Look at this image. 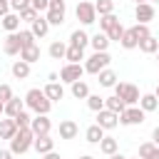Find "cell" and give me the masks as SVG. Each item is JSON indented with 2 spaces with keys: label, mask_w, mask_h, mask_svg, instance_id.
Here are the masks:
<instances>
[{
  "label": "cell",
  "mask_w": 159,
  "mask_h": 159,
  "mask_svg": "<svg viewBox=\"0 0 159 159\" xmlns=\"http://www.w3.org/2000/svg\"><path fill=\"white\" fill-rule=\"evenodd\" d=\"M25 107L32 109L35 114H50V109H52V99L45 94V89L32 87V89H27V94H25Z\"/></svg>",
  "instance_id": "obj_1"
},
{
  "label": "cell",
  "mask_w": 159,
  "mask_h": 159,
  "mask_svg": "<svg viewBox=\"0 0 159 159\" xmlns=\"http://www.w3.org/2000/svg\"><path fill=\"white\" fill-rule=\"evenodd\" d=\"M32 142H35V132L30 127H22L17 129V134L10 139V152L12 154H25L27 149H32Z\"/></svg>",
  "instance_id": "obj_2"
},
{
  "label": "cell",
  "mask_w": 159,
  "mask_h": 159,
  "mask_svg": "<svg viewBox=\"0 0 159 159\" xmlns=\"http://www.w3.org/2000/svg\"><path fill=\"white\" fill-rule=\"evenodd\" d=\"M114 94L117 97H122L124 102H127V107H132V104H139V87L137 84H132V82H117L114 84Z\"/></svg>",
  "instance_id": "obj_3"
},
{
  "label": "cell",
  "mask_w": 159,
  "mask_h": 159,
  "mask_svg": "<svg viewBox=\"0 0 159 159\" xmlns=\"http://www.w3.org/2000/svg\"><path fill=\"white\" fill-rule=\"evenodd\" d=\"M109 62H112L109 52H92V55L87 57V62H84V72H89V75H99L104 67H109Z\"/></svg>",
  "instance_id": "obj_4"
},
{
  "label": "cell",
  "mask_w": 159,
  "mask_h": 159,
  "mask_svg": "<svg viewBox=\"0 0 159 159\" xmlns=\"http://www.w3.org/2000/svg\"><path fill=\"white\" fill-rule=\"evenodd\" d=\"M65 15H67V5H65V0H50V7H47V22L52 25V27H60L62 22H65Z\"/></svg>",
  "instance_id": "obj_5"
},
{
  "label": "cell",
  "mask_w": 159,
  "mask_h": 159,
  "mask_svg": "<svg viewBox=\"0 0 159 159\" xmlns=\"http://www.w3.org/2000/svg\"><path fill=\"white\" fill-rule=\"evenodd\" d=\"M144 117H147V112H144L139 104H132V107H127V109L119 114V124H124V127H134V124H142Z\"/></svg>",
  "instance_id": "obj_6"
},
{
  "label": "cell",
  "mask_w": 159,
  "mask_h": 159,
  "mask_svg": "<svg viewBox=\"0 0 159 159\" xmlns=\"http://www.w3.org/2000/svg\"><path fill=\"white\" fill-rule=\"evenodd\" d=\"M75 15H77V20H80L82 25H92V22H97V10H94V2L80 0V2H77Z\"/></svg>",
  "instance_id": "obj_7"
},
{
  "label": "cell",
  "mask_w": 159,
  "mask_h": 159,
  "mask_svg": "<svg viewBox=\"0 0 159 159\" xmlns=\"http://www.w3.org/2000/svg\"><path fill=\"white\" fill-rule=\"evenodd\" d=\"M82 75H84V67H82L80 62H67V65L60 70V82H67V84H72V82L82 80Z\"/></svg>",
  "instance_id": "obj_8"
},
{
  "label": "cell",
  "mask_w": 159,
  "mask_h": 159,
  "mask_svg": "<svg viewBox=\"0 0 159 159\" xmlns=\"http://www.w3.org/2000/svg\"><path fill=\"white\" fill-rule=\"evenodd\" d=\"M97 124H99L104 132H107V129H114V127L119 124V114L104 107V109H99V112H97Z\"/></svg>",
  "instance_id": "obj_9"
},
{
  "label": "cell",
  "mask_w": 159,
  "mask_h": 159,
  "mask_svg": "<svg viewBox=\"0 0 159 159\" xmlns=\"http://www.w3.org/2000/svg\"><path fill=\"white\" fill-rule=\"evenodd\" d=\"M134 17H137V22L149 25L152 20H157V10H154V5H152V2H139V5H137V10H134Z\"/></svg>",
  "instance_id": "obj_10"
},
{
  "label": "cell",
  "mask_w": 159,
  "mask_h": 159,
  "mask_svg": "<svg viewBox=\"0 0 159 159\" xmlns=\"http://www.w3.org/2000/svg\"><path fill=\"white\" fill-rule=\"evenodd\" d=\"M30 129L35 132V137H40V134H50L52 122H50V117H47V114H35V117H32V122H30Z\"/></svg>",
  "instance_id": "obj_11"
},
{
  "label": "cell",
  "mask_w": 159,
  "mask_h": 159,
  "mask_svg": "<svg viewBox=\"0 0 159 159\" xmlns=\"http://www.w3.org/2000/svg\"><path fill=\"white\" fill-rule=\"evenodd\" d=\"M2 50H5V55H10V57L20 55V52H22V42H20V35H17V32H7Z\"/></svg>",
  "instance_id": "obj_12"
},
{
  "label": "cell",
  "mask_w": 159,
  "mask_h": 159,
  "mask_svg": "<svg viewBox=\"0 0 159 159\" xmlns=\"http://www.w3.org/2000/svg\"><path fill=\"white\" fill-rule=\"evenodd\" d=\"M32 149H35L37 154H47V152H52V149H55V139H52L50 134H40V137H35Z\"/></svg>",
  "instance_id": "obj_13"
},
{
  "label": "cell",
  "mask_w": 159,
  "mask_h": 159,
  "mask_svg": "<svg viewBox=\"0 0 159 159\" xmlns=\"http://www.w3.org/2000/svg\"><path fill=\"white\" fill-rule=\"evenodd\" d=\"M80 134V127L75 119H62L60 122V139H75Z\"/></svg>",
  "instance_id": "obj_14"
},
{
  "label": "cell",
  "mask_w": 159,
  "mask_h": 159,
  "mask_svg": "<svg viewBox=\"0 0 159 159\" xmlns=\"http://www.w3.org/2000/svg\"><path fill=\"white\" fill-rule=\"evenodd\" d=\"M109 42H112V40H109V37H107V32H102V30H99V32H94V35L89 37V45L94 47V52H107Z\"/></svg>",
  "instance_id": "obj_15"
},
{
  "label": "cell",
  "mask_w": 159,
  "mask_h": 159,
  "mask_svg": "<svg viewBox=\"0 0 159 159\" xmlns=\"http://www.w3.org/2000/svg\"><path fill=\"white\" fill-rule=\"evenodd\" d=\"M10 72H12L15 80H27V77H30V62H25V60H15L12 67H10Z\"/></svg>",
  "instance_id": "obj_16"
},
{
  "label": "cell",
  "mask_w": 159,
  "mask_h": 159,
  "mask_svg": "<svg viewBox=\"0 0 159 159\" xmlns=\"http://www.w3.org/2000/svg\"><path fill=\"white\" fill-rule=\"evenodd\" d=\"M84 139H87L89 144H99V142L104 139V129L94 122V124H89V127L84 129Z\"/></svg>",
  "instance_id": "obj_17"
},
{
  "label": "cell",
  "mask_w": 159,
  "mask_h": 159,
  "mask_svg": "<svg viewBox=\"0 0 159 159\" xmlns=\"http://www.w3.org/2000/svg\"><path fill=\"white\" fill-rule=\"evenodd\" d=\"M0 22H2V27L7 30V32H17L20 30V12H7L5 17H0Z\"/></svg>",
  "instance_id": "obj_18"
},
{
  "label": "cell",
  "mask_w": 159,
  "mask_h": 159,
  "mask_svg": "<svg viewBox=\"0 0 159 159\" xmlns=\"http://www.w3.org/2000/svg\"><path fill=\"white\" fill-rule=\"evenodd\" d=\"M47 55H50L52 60H65V55H67V45H65L62 40H52L50 47H47Z\"/></svg>",
  "instance_id": "obj_19"
},
{
  "label": "cell",
  "mask_w": 159,
  "mask_h": 159,
  "mask_svg": "<svg viewBox=\"0 0 159 159\" xmlns=\"http://www.w3.org/2000/svg\"><path fill=\"white\" fill-rule=\"evenodd\" d=\"M45 94H47L52 102H60V99L65 97V87H62V82H47V84H45Z\"/></svg>",
  "instance_id": "obj_20"
},
{
  "label": "cell",
  "mask_w": 159,
  "mask_h": 159,
  "mask_svg": "<svg viewBox=\"0 0 159 159\" xmlns=\"http://www.w3.org/2000/svg\"><path fill=\"white\" fill-rule=\"evenodd\" d=\"M17 134V124H15V119L10 117V119H0V139H12Z\"/></svg>",
  "instance_id": "obj_21"
},
{
  "label": "cell",
  "mask_w": 159,
  "mask_h": 159,
  "mask_svg": "<svg viewBox=\"0 0 159 159\" xmlns=\"http://www.w3.org/2000/svg\"><path fill=\"white\" fill-rule=\"evenodd\" d=\"M50 27H52V25H50V22H47V17H42V15L30 25V30H32V35H35V37H45V35L50 32Z\"/></svg>",
  "instance_id": "obj_22"
},
{
  "label": "cell",
  "mask_w": 159,
  "mask_h": 159,
  "mask_svg": "<svg viewBox=\"0 0 159 159\" xmlns=\"http://www.w3.org/2000/svg\"><path fill=\"white\" fill-rule=\"evenodd\" d=\"M139 50H142L144 55H154V52L159 50V40H157L154 35H147V37L139 40Z\"/></svg>",
  "instance_id": "obj_23"
},
{
  "label": "cell",
  "mask_w": 159,
  "mask_h": 159,
  "mask_svg": "<svg viewBox=\"0 0 159 159\" xmlns=\"http://www.w3.org/2000/svg\"><path fill=\"white\" fill-rule=\"evenodd\" d=\"M22 109H25V99H20V97H12V99L5 102V114L7 117H17Z\"/></svg>",
  "instance_id": "obj_24"
},
{
  "label": "cell",
  "mask_w": 159,
  "mask_h": 159,
  "mask_svg": "<svg viewBox=\"0 0 159 159\" xmlns=\"http://www.w3.org/2000/svg\"><path fill=\"white\" fill-rule=\"evenodd\" d=\"M139 157L142 159H159V144H154V142L139 144Z\"/></svg>",
  "instance_id": "obj_25"
},
{
  "label": "cell",
  "mask_w": 159,
  "mask_h": 159,
  "mask_svg": "<svg viewBox=\"0 0 159 159\" xmlns=\"http://www.w3.org/2000/svg\"><path fill=\"white\" fill-rule=\"evenodd\" d=\"M104 107H107V109H112V112H117V114H122V112L127 109V102H124L122 97L112 94V97H104Z\"/></svg>",
  "instance_id": "obj_26"
},
{
  "label": "cell",
  "mask_w": 159,
  "mask_h": 159,
  "mask_svg": "<svg viewBox=\"0 0 159 159\" xmlns=\"http://www.w3.org/2000/svg\"><path fill=\"white\" fill-rule=\"evenodd\" d=\"M70 45H75V47H87L89 45V35L84 32V30H72V35H70Z\"/></svg>",
  "instance_id": "obj_27"
},
{
  "label": "cell",
  "mask_w": 159,
  "mask_h": 159,
  "mask_svg": "<svg viewBox=\"0 0 159 159\" xmlns=\"http://www.w3.org/2000/svg\"><path fill=\"white\" fill-rule=\"evenodd\" d=\"M119 45H122L124 50H134V47H139V37L134 35V30H132V27H129V30H124V35H122Z\"/></svg>",
  "instance_id": "obj_28"
},
{
  "label": "cell",
  "mask_w": 159,
  "mask_h": 159,
  "mask_svg": "<svg viewBox=\"0 0 159 159\" xmlns=\"http://www.w3.org/2000/svg\"><path fill=\"white\" fill-rule=\"evenodd\" d=\"M70 87H72V97H75V99H87V97H89V87H87L84 80H77V82H72Z\"/></svg>",
  "instance_id": "obj_29"
},
{
  "label": "cell",
  "mask_w": 159,
  "mask_h": 159,
  "mask_svg": "<svg viewBox=\"0 0 159 159\" xmlns=\"http://www.w3.org/2000/svg\"><path fill=\"white\" fill-rule=\"evenodd\" d=\"M97 77H99V84H102V87H114V84H117V72L109 70V67H104Z\"/></svg>",
  "instance_id": "obj_30"
},
{
  "label": "cell",
  "mask_w": 159,
  "mask_h": 159,
  "mask_svg": "<svg viewBox=\"0 0 159 159\" xmlns=\"http://www.w3.org/2000/svg\"><path fill=\"white\" fill-rule=\"evenodd\" d=\"M139 107H142L144 112H154V109L159 107L157 94H154V92H152V94H142V97H139Z\"/></svg>",
  "instance_id": "obj_31"
},
{
  "label": "cell",
  "mask_w": 159,
  "mask_h": 159,
  "mask_svg": "<svg viewBox=\"0 0 159 159\" xmlns=\"http://www.w3.org/2000/svg\"><path fill=\"white\" fill-rule=\"evenodd\" d=\"M117 149H119V144H117V139H114V137H104V139L99 142V152H102V154H107V157H109V154H114Z\"/></svg>",
  "instance_id": "obj_32"
},
{
  "label": "cell",
  "mask_w": 159,
  "mask_h": 159,
  "mask_svg": "<svg viewBox=\"0 0 159 159\" xmlns=\"http://www.w3.org/2000/svg\"><path fill=\"white\" fill-rule=\"evenodd\" d=\"M20 60H25V62H30V65H32V62H37V60H40V47H37V45L25 47V50L20 52Z\"/></svg>",
  "instance_id": "obj_33"
},
{
  "label": "cell",
  "mask_w": 159,
  "mask_h": 159,
  "mask_svg": "<svg viewBox=\"0 0 159 159\" xmlns=\"http://www.w3.org/2000/svg\"><path fill=\"white\" fill-rule=\"evenodd\" d=\"M65 60H67V62H82V60H84V50H82V47H75V45H67Z\"/></svg>",
  "instance_id": "obj_34"
},
{
  "label": "cell",
  "mask_w": 159,
  "mask_h": 159,
  "mask_svg": "<svg viewBox=\"0 0 159 159\" xmlns=\"http://www.w3.org/2000/svg\"><path fill=\"white\" fill-rule=\"evenodd\" d=\"M94 10H97V15H109V12H114V0H97Z\"/></svg>",
  "instance_id": "obj_35"
},
{
  "label": "cell",
  "mask_w": 159,
  "mask_h": 159,
  "mask_svg": "<svg viewBox=\"0 0 159 159\" xmlns=\"http://www.w3.org/2000/svg\"><path fill=\"white\" fill-rule=\"evenodd\" d=\"M114 22H119V17H117L114 12H109V15H99V30H102V32H107Z\"/></svg>",
  "instance_id": "obj_36"
},
{
  "label": "cell",
  "mask_w": 159,
  "mask_h": 159,
  "mask_svg": "<svg viewBox=\"0 0 159 159\" xmlns=\"http://www.w3.org/2000/svg\"><path fill=\"white\" fill-rule=\"evenodd\" d=\"M122 35H124V25H122V22H114V25L107 30V37H109L112 42H119V40H122Z\"/></svg>",
  "instance_id": "obj_37"
},
{
  "label": "cell",
  "mask_w": 159,
  "mask_h": 159,
  "mask_svg": "<svg viewBox=\"0 0 159 159\" xmlns=\"http://www.w3.org/2000/svg\"><path fill=\"white\" fill-rule=\"evenodd\" d=\"M37 17H40V12H37L32 5H30V7H25V10H20V20H22V22H30V25H32Z\"/></svg>",
  "instance_id": "obj_38"
},
{
  "label": "cell",
  "mask_w": 159,
  "mask_h": 159,
  "mask_svg": "<svg viewBox=\"0 0 159 159\" xmlns=\"http://www.w3.org/2000/svg\"><path fill=\"white\" fill-rule=\"evenodd\" d=\"M87 107H89L92 112L104 109V97H99V94H89V97H87Z\"/></svg>",
  "instance_id": "obj_39"
},
{
  "label": "cell",
  "mask_w": 159,
  "mask_h": 159,
  "mask_svg": "<svg viewBox=\"0 0 159 159\" xmlns=\"http://www.w3.org/2000/svg\"><path fill=\"white\" fill-rule=\"evenodd\" d=\"M17 35H20L22 50H25V47H32V45H35V35H32V30H17Z\"/></svg>",
  "instance_id": "obj_40"
},
{
  "label": "cell",
  "mask_w": 159,
  "mask_h": 159,
  "mask_svg": "<svg viewBox=\"0 0 159 159\" xmlns=\"http://www.w3.org/2000/svg\"><path fill=\"white\" fill-rule=\"evenodd\" d=\"M12 119H15V124H17V129H22V127H30V122H32V117H30V114H27L25 109H22V112H20L17 117H12Z\"/></svg>",
  "instance_id": "obj_41"
},
{
  "label": "cell",
  "mask_w": 159,
  "mask_h": 159,
  "mask_svg": "<svg viewBox=\"0 0 159 159\" xmlns=\"http://www.w3.org/2000/svg\"><path fill=\"white\" fill-rule=\"evenodd\" d=\"M132 30H134V35H137L139 40H142V37H147V35H152V32H149V25H144V22H137Z\"/></svg>",
  "instance_id": "obj_42"
},
{
  "label": "cell",
  "mask_w": 159,
  "mask_h": 159,
  "mask_svg": "<svg viewBox=\"0 0 159 159\" xmlns=\"http://www.w3.org/2000/svg\"><path fill=\"white\" fill-rule=\"evenodd\" d=\"M12 97H15V94H12V87L2 82V84H0V102H7V99H12Z\"/></svg>",
  "instance_id": "obj_43"
},
{
  "label": "cell",
  "mask_w": 159,
  "mask_h": 159,
  "mask_svg": "<svg viewBox=\"0 0 159 159\" xmlns=\"http://www.w3.org/2000/svg\"><path fill=\"white\" fill-rule=\"evenodd\" d=\"M30 2H32V0H10V10H12V12H20V10L30 7Z\"/></svg>",
  "instance_id": "obj_44"
},
{
  "label": "cell",
  "mask_w": 159,
  "mask_h": 159,
  "mask_svg": "<svg viewBox=\"0 0 159 159\" xmlns=\"http://www.w3.org/2000/svg\"><path fill=\"white\" fill-rule=\"evenodd\" d=\"M30 5H32L37 12H47V7H50V0H32Z\"/></svg>",
  "instance_id": "obj_45"
},
{
  "label": "cell",
  "mask_w": 159,
  "mask_h": 159,
  "mask_svg": "<svg viewBox=\"0 0 159 159\" xmlns=\"http://www.w3.org/2000/svg\"><path fill=\"white\" fill-rule=\"evenodd\" d=\"M7 12H12L10 10V0H0V17H5Z\"/></svg>",
  "instance_id": "obj_46"
},
{
  "label": "cell",
  "mask_w": 159,
  "mask_h": 159,
  "mask_svg": "<svg viewBox=\"0 0 159 159\" xmlns=\"http://www.w3.org/2000/svg\"><path fill=\"white\" fill-rule=\"evenodd\" d=\"M42 159H62V157H60V154H57V152L52 149V152H47V154H42Z\"/></svg>",
  "instance_id": "obj_47"
},
{
  "label": "cell",
  "mask_w": 159,
  "mask_h": 159,
  "mask_svg": "<svg viewBox=\"0 0 159 159\" xmlns=\"http://www.w3.org/2000/svg\"><path fill=\"white\" fill-rule=\"evenodd\" d=\"M0 159H12V152L10 149H0Z\"/></svg>",
  "instance_id": "obj_48"
},
{
  "label": "cell",
  "mask_w": 159,
  "mask_h": 159,
  "mask_svg": "<svg viewBox=\"0 0 159 159\" xmlns=\"http://www.w3.org/2000/svg\"><path fill=\"white\" fill-rule=\"evenodd\" d=\"M152 139H154V144H159V127H154V132H152Z\"/></svg>",
  "instance_id": "obj_49"
},
{
  "label": "cell",
  "mask_w": 159,
  "mask_h": 159,
  "mask_svg": "<svg viewBox=\"0 0 159 159\" xmlns=\"http://www.w3.org/2000/svg\"><path fill=\"white\" fill-rule=\"evenodd\" d=\"M47 80H50V82H57V80H60V75H57V72H50V75H47Z\"/></svg>",
  "instance_id": "obj_50"
},
{
  "label": "cell",
  "mask_w": 159,
  "mask_h": 159,
  "mask_svg": "<svg viewBox=\"0 0 159 159\" xmlns=\"http://www.w3.org/2000/svg\"><path fill=\"white\" fill-rule=\"evenodd\" d=\"M109 159H127L124 154H119V152H114V154H109Z\"/></svg>",
  "instance_id": "obj_51"
},
{
  "label": "cell",
  "mask_w": 159,
  "mask_h": 159,
  "mask_svg": "<svg viewBox=\"0 0 159 159\" xmlns=\"http://www.w3.org/2000/svg\"><path fill=\"white\" fill-rule=\"evenodd\" d=\"M80 159H94V157H92V154H82Z\"/></svg>",
  "instance_id": "obj_52"
},
{
  "label": "cell",
  "mask_w": 159,
  "mask_h": 159,
  "mask_svg": "<svg viewBox=\"0 0 159 159\" xmlns=\"http://www.w3.org/2000/svg\"><path fill=\"white\" fill-rule=\"evenodd\" d=\"M0 114H5V102H0Z\"/></svg>",
  "instance_id": "obj_53"
},
{
  "label": "cell",
  "mask_w": 159,
  "mask_h": 159,
  "mask_svg": "<svg viewBox=\"0 0 159 159\" xmlns=\"http://www.w3.org/2000/svg\"><path fill=\"white\" fill-rule=\"evenodd\" d=\"M154 94H157V99H159V84H157V89H154Z\"/></svg>",
  "instance_id": "obj_54"
},
{
  "label": "cell",
  "mask_w": 159,
  "mask_h": 159,
  "mask_svg": "<svg viewBox=\"0 0 159 159\" xmlns=\"http://www.w3.org/2000/svg\"><path fill=\"white\" fill-rule=\"evenodd\" d=\"M134 2H137V5H139V2H149V0H134Z\"/></svg>",
  "instance_id": "obj_55"
},
{
  "label": "cell",
  "mask_w": 159,
  "mask_h": 159,
  "mask_svg": "<svg viewBox=\"0 0 159 159\" xmlns=\"http://www.w3.org/2000/svg\"><path fill=\"white\" fill-rule=\"evenodd\" d=\"M157 60H159V50H157Z\"/></svg>",
  "instance_id": "obj_56"
},
{
  "label": "cell",
  "mask_w": 159,
  "mask_h": 159,
  "mask_svg": "<svg viewBox=\"0 0 159 159\" xmlns=\"http://www.w3.org/2000/svg\"><path fill=\"white\" fill-rule=\"evenodd\" d=\"M149 2H159V0H149Z\"/></svg>",
  "instance_id": "obj_57"
},
{
  "label": "cell",
  "mask_w": 159,
  "mask_h": 159,
  "mask_svg": "<svg viewBox=\"0 0 159 159\" xmlns=\"http://www.w3.org/2000/svg\"><path fill=\"white\" fill-rule=\"evenodd\" d=\"M134 159H142V157H134Z\"/></svg>",
  "instance_id": "obj_58"
},
{
  "label": "cell",
  "mask_w": 159,
  "mask_h": 159,
  "mask_svg": "<svg viewBox=\"0 0 159 159\" xmlns=\"http://www.w3.org/2000/svg\"><path fill=\"white\" fill-rule=\"evenodd\" d=\"M157 22H159V17H157Z\"/></svg>",
  "instance_id": "obj_59"
},
{
  "label": "cell",
  "mask_w": 159,
  "mask_h": 159,
  "mask_svg": "<svg viewBox=\"0 0 159 159\" xmlns=\"http://www.w3.org/2000/svg\"><path fill=\"white\" fill-rule=\"evenodd\" d=\"M77 2H80V0H77Z\"/></svg>",
  "instance_id": "obj_60"
}]
</instances>
